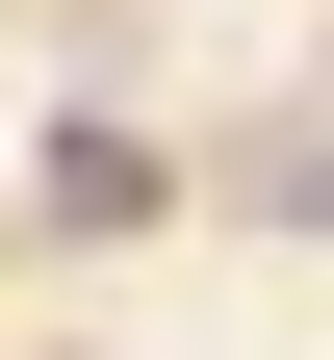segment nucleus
Wrapping results in <instances>:
<instances>
[{
	"label": "nucleus",
	"instance_id": "2",
	"mask_svg": "<svg viewBox=\"0 0 334 360\" xmlns=\"http://www.w3.org/2000/svg\"><path fill=\"white\" fill-rule=\"evenodd\" d=\"M257 206H283V232H334V129H309V155H257Z\"/></svg>",
	"mask_w": 334,
	"mask_h": 360
},
{
	"label": "nucleus",
	"instance_id": "1",
	"mask_svg": "<svg viewBox=\"0 0 334 360\" xmlns=\"http://www.w3.org/2000/svg\"><path fill=\"white\" fill-rule=\"evenodd\" d=\"M26 206H52V232H129V206H155V155H129V129H52V155H26Z\"/></svg>",
	"mask_w": 334,
	"mask_h": 360
}]
</instances>
